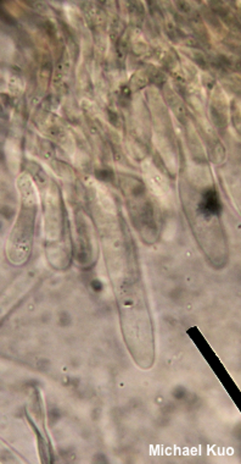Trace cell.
Here are the masks:
<instances>
[{
	"mask_svg": "<svg viewBox=\"0 0 241 464\" xmlns=\"http://www.w3.org/2000/svg\"><path fill=\"white\" fill-rule=\"evenodd\" d=\"M202 206H204L205 212H207V214H216V212L219 211V203H218V198H217L216 192L214 191L206 192Z\"/></svg>",
	"mask_w": 241,
	"mask_h": 464,
	"instance_id": "obj_1",
	"label": "cell"
}]
</instances>
